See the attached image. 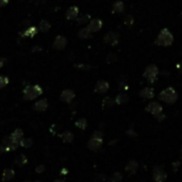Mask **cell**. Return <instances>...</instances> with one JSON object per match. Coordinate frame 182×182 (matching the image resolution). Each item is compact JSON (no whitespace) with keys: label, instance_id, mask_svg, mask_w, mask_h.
I'll list each match as a JSON object with an SVG mask.
<instances>
[{"label":"cell","instance_id":"cell-1","mask_svg":"<svg viewBox=\"0 0 182 182\" xmlns=\"http://www.w3.org/2000/svg\"><path fill=\"white\" fill-rule=\"evenodd\" d=\"M43 94V89L39 85H29L24 89V99L25 100H33Z\"/></svg>","mask_w":182,"mask_h":182},{"label":"cell","instance_id":"cell-2","mask_svg":"<svg viewBox=\"0 0 182 182\" xmlns=\"http://www.w3.org/2000/svg\"><path fill=\"white\" fill-rule=\"evenodd\" d=\"M173 42H174V36L171 33V31L168 29H163L159 33L156 43L160 45V46H169V45H171Z\"/></svg>","mask_w":182,"mask_h":182},{"label":"cell","instance_id":"cell-3","mask_svg":"<svg viewBox=\"0 0 182 182\" xmlns=\"http://www.w3.org/2000/svg\"><path fill=\"white\" fill-rule=\"evenodd\" d=\"M177 98H178V95H177L175 89L171 88H167L160 93V99L167 102V103H174L177 100Z\"/></svg>","mask_w":182,"mask_h":182},{"label":"cell","instance_id":"cell-4","mask_svg":"<svg viewBox=\"0 0 182 182\" xmlns=\"http://www.w3.org/2000/svg\"><path fill=\"white\" fill-rule=\"evenodd\" d=\"M157 76H158V67L156 65H149L146 67L145 71H144V77H145L149 82L156 81Z\"/></svg>","mask_w":182,"mask_h":182},{"label":"cell","instance_id":"cell-5","mask_svg":"<svg viewBox=\"0 0 182 182\" xmlns=\"http://www.w3.org/2000/svg\"><path fill=\"white\" fill-rule=\"evenodd\" d=\"M66 45H67L66 37L63 35H58L53 42V48L57 49V50H62V49L65 48Z\"/></svg>","mask_w":182,"mask_h":182},{"label":"cell","instance_id":"cell-6","mask_svg":"<svg viewBox=\"0 0 182 182\" xmlns=\"http://www.w3.org/2000/svg\"><path fill=\"white\" fill-rule=\"evenodd\" d=\"M119 35L116 32H108L104 36V42L109 45H116L118 43Z\"/></svg>","mask_w":182,"mask_h":182},{"label":"cell","instance_id":"cell-7","mask_svg":"<svg viewBox=\"0 0 182 182\" xmlns=\"http://www.w3.org/2000/svg\"><path fill=\"white\" fill-rule=\"evenodd\" d=\"M91 32H97L102 28V21L98 18H95L89 21V26L86 27Z\"/></svg>","mask_w":182,"mask_h":182},{"label":"cell","instance_id":"cell-8","mask_svg":"<svg viewBox=\"0 0 182 182\" xmlns=\"http://www.w3.org/2000/svg\"><path fill=\"white\" fill-rule=\"evenodd\" d=\"M47 108H48V100H47L46 98L36 101L33 106V109L37 112H44V111H46Z\"/></svg>","mask_w":182,"mask_h":182},{"label":"cell","instance_id":"cell-9","mask_svg":"<svg viewBox=\"0 0 182 182\" xmlns=\"http://www.w3.org/2000/svg\"><path fill=\"white\" fill-rule=\"evenodd\" d=\"M61 100L64 101V102H67V103H69L73 99L75 98V93L74 91H71V89H64L63 92H62L61 94Z\"/></svg>","mask_w":182,"mask_h":182},{"label":"cell","instance_id":"cell-10","mask_svg":"<svg viewBox=\"0 0 182 182\" xmlns=\"http://www.w3.org/2000/svg\"><path fill=\"white\" fill-rule=\"evenodd\" d=\"M147 111L152 113L153 115H159L162 112V107L160 103H158V102H151V103H149L148 107H147Z\"/></svg>","mask_w":182,"mask_h":182},{"label":"cell","instance_id":"cell-11","mask_svg":"<svg viewBox=\"0 0 182 182\" xmlns=\"http://www.w3.org/2000/svg\"><path fill=\"white\" fill-rule=\"evenodd\" d=\"M109 89V83L103 80H100L97 82L96 84V88H95V91L99 94H104Z\"/></svg>","mask_w":182,"mask_h":182},{"label":"cell","instance_id":"cell-12","mask_svg":"<svg viewBox=\"0 0 182 182\" xmlns=\"http://www.w3.org/2000/svg\"><path fill=\"white\" fill-rule=\"evenodd\" d=\"M79 14V9L77 7H71L66 12V19L68 20H73V19H76L78 17Z\"/></svg>","mask_w":182,"mask_h":182},{"label":"cell","instance_id":"cell-13","mask_svg":"<svg viewBox=\"0 0 182 182\" xmlns=\"http://www.w3.org/2000/svg\"><path fill=\"white\" fill-rule=\"evenodd\" d=\"M15 171L12 168H7L2 173V181H10L14 178Z\"/></svg>","mask_w":182,"mask_h":182},{"label":"cell","instance_id":"cell-14","mask_svg":"<svg viewBox=\"0 0 182 182\" xmlns=\"http://www.w3.org/2000/svg\"><path fill=\"white\" fill-rule=\"evenodd\" d=\"M88 146H89V149H92V150H97V149L101 146V139L93 138L91 141L89 142Z\"/></svg>","mask_w":182,"mask_h":182},{"label":"cell","instance_id":"cell-15","mask_svg":"<svg viewBox=\"0 0 182 182\" xmlns=\"http://www.w3.org/2000/svg\"><path fill=\"white\" fill-rule=\"evenodd\" d=\"M22 136H24V132H22L21 129H16V130H14V132H12V134L10 135V138L13 139V141L19 143L20 139H22Z\"/></svg>","mask_w":182,"mask_h":182},{"label":"cell","instance_id":"cell-16","mask_svg":"<svg viewBox=\"0 0 182 182\" xmlns=\"http://www.w3.org/2000/svg\"><path fill=\"white\" fill-rule=\"evenodd\" d=\"M139 95H141L143 98H152L154 96V92L151 88H145L144 89H142Z\"/></svg>","mask_w":182,"mask_h":182},{"label":"cell","instance_id":"cell-17","mask_svg":"<svg viewBox=\"0 0 182 182\" xmlns=\"http://www.w3.org/2000/svg\"><path fill=\"white\" fill-rule=\"evenodd\" d=\"M36 34H37V28H36V27L31 26V27H29V28H27L26 30H25L22 35H24V36H29V37H33V36H35Z\"/></svg>","mask_w":182,"mask_h":182},{"label":"cell","instance_id":"cell-18","mask_svg":"<svg viewBox=\"0 0 182 182\" xmlns=\"http://www.w3.org/2000/svg\"><path fill=\"white\" fill-rule=\"evenodd\" d=\"M78 36L80 37V39H89V37L92 36V32L89 31L88 28H83L78 32Z\"/></svg>","mask_w":182,"mask_h":182},{"label":"cell","instance_id":"cell-19","mask_svg":"<svg viewBox=\"0 0 182 182\" xmlns=\"http://www.w3.org/2000/svg\"><path fill=\"white\" fill-rule=\"evenodd\" d=\"M19 145L24 148H30L32 145H33V139H24L22 138L19 142Z\"/></svg>","mask_w":182,"mask_h":182},{"label":"cell","instance_id":"cell-20","mask_svg":"<svg viewBox=\"0 0 182 182\" xmlns=\"http://www.w3.org/2000/svg\"><path fill=\"white\" fill-rule=\"evenodd\" d=\"M39 30H41L42 32H47V31H49V29H50V24H49L47 20H42L41 22H39Z\"/></svg>","mask_w":182,"mask_h":182},{"label":"cell","instance_id":"cell-21","mask_svg":"<svg viewBox=\"0 0 182 182\" xmlns=\"http://www.w3.org/2000/svg\"><path fill=\"white\" fill-rule=\"evenodd\" d=\"M61 138H62V139H63V142L71 143V142L74 139V134L71 133V132H69V131H66V132H64V133L62 134Z\"/></svg>","mask_w":182,"mask_h":182},{"label":"cell","instance_id":"cell-22","mask_svg":"<svg viewBox=\"0 0 182 182\" xmlns=\"http://www.w3.org/2000/svg\"><path fill=\"white\" fill-rule=\"evenodd\" d=\"M124 11V3L121 1H116L115 3L113 4V12L115 13H121V12Z\"/></svg>","mask_w":182,"mask_h":182},{"label":"cell","instance_id":"cell-23","mask_svg":"<svg viewBox=\"0 0 182 182\" xmlns=\"http://www.w3.org/2000/svg\"><path fill=\"white\" fill-rule=\"evenodd\" d=\"M15 163H16L18 166H24L25 164L27 163V157L24 156V154H20V156L15 160Z\"/></svg>","mask_w":182,"mask_h":182},{"label":"cell","instance_id":"cell-24","mask_svg":"<svg viewBox=\"0 0 182 182\" xmlns=\"http://www.w3.org/2000/svg\"><path fill=\"white\" fill-rule=\"evenodd\" d=\"M128 101V96L125 94H119L116 98V102L117 103H125V102Z\"/></svg>","mask_w":182,"mask_h":182},{"label":"cell","instance_id":"cell-25","mask_svg":"<svg viewBox=\"0 0 182 182\" xmlns=\"http://www.w3.org/2000/svg\"><path fill=\"white\" fill-rule=\"evenodd\" d=\"M9 84V78L6 76H0V89H3Z\"/></svg>","mask_w":182,"mask_h":182},{"label":"cell","instance_id":"cell-26","mask_svg":"<svg viewBox=\"0 0 182 182\" xmlns=\"http://www.w3.org/2000/svg\"><path fill=\"white\" fill-rule=\"evenodd\" d=\"M76 126L80 129H85L86 128V121L84 118H80L76 121Z\"/></svg>","mask_w":182,"mask_h":182},{"label":"cell","instance_id":"cell-27","mask_svg":"<svg viewBox=\"0 0 182 182\" xmlns=\"http://www.w3.org/2000/svg\"><path fill=\"white\" fill-rule=\"evenodd\" d=\"M89 19H91V16H89V15H83V16H81L80 18H78V22L80 25H82V24H86V22H88Z\"/></svg>","mask_w":182,"mask_h":182},{"label":"cell","instance_id":"cell-28","mask_svg":"<svg viewBox=\"0 0 182 182\" xmlns=\"http://www.w3.org/2000/svg\"><path fill=\"white\" fill-rule=\"evenodd\" d=\"M125 22H126L127 26H131V25L133 24V18H132V16H127L126 19H125Z\"/></svg>","mask_w":182,"mask_h":182},{"label":"cell","instance_id":"cell-29","mask_svg":"<svg viewBox=\"0 0 182 182\" xmlns=\"http://www.w3.org/2000/svg\"><path fill=\"white\" fill-rule=\"evenodd\" d=\"M35 171H36V173H37V174L44 173V171H45V166H44V165H37V166H36V168H35Z\"/></svg>","mask_w":182,"mask_h":182},{"label":"cell","instance_id":"cell-30","mask_svg":"<svg viewBox=\"0 0 182 182\" xmlns=\"http://www.w3.org/2000/svg\"><path fill=\"white\" fill-rule=\"evenodd\" d=\"M7 3H9V0H0V7H6Z\"/></svg>","mask_w":182,"mask_h":182},{"label":"cell","instance_id":"cell-31","mask_svg":"<svg viewBox=\"0 0 182 182\" xmlns=\"http://www.w3.org/2000/svg\"><path fill=\"white\" fill-rule=\"evenodd\" d=\"M32 50H33L34 52H39V51H43V48H42V47L36 46V47H33V48H32Z\"/></svg>","mask_w":182,"mask_h":182},{"label":"cell","instance_id":"cell-32","mask_svg":"<svg viewBox=\"0 0 182 182\" xmlns=\"http://www.w3.org/2000/svg\"><path fill=\"white\" fill-rule=\"evenodd\" d=\"M7 63V59L6 58H1L0 59V67L4 66V64Z\"/></svg>","mask_w":182,"mask_h":182},{"label":"cell","instance_id":"cell-33","mask_svg":"<svg viewBox=\"0 0 182 182\" xmlns=\"http://www.w3.org/2000/svg\"><path fill=\"white\" fill-rule=\"evenodd\" d=\"M66 173H67V169H65V168H63V169L61 171V174H62V175H63V174H66Z\"/></svg>","mask_w":182,"mask_h":182},{"label":"cell","instance_id":"cell-34","mask_svg":"<svg viewBox=\"0 0 182 182\" xmlns=\"http://www.w3.org/2000/svg\"><path fill=\"white\" fill-rule=\"evenodd\" d=\"M54 182H65L64 180H61V179H57V180H54Z\"/></svg>","mask_w":182,"mask_h":182},{"label":"cell","instance_id":"cell-35","mask_svg":"<svg viewBox=\"0 0 182 182\" xmlns=\"http://www.w3.org/2000/svg\"><path fill=\"white\" fill-rule=\"evenodd\" d=\"M34 182H42V181H39V180H37V181H34Z\"/></svg>","mask_w":182,"mask_h":182},{"label":"cell","instance_id":"cell-36","mask_svg":"<svg viewBox=\"0 0 182 182\" xmlns=\"http://www.w3.org/2000/svg\"><path fill=\"white\" fill-rule=\"evenodd\" d=\"M24 182H30V181H24Z\"/></svg>","mask_w":182,"mask_h":182},{"label":"cell","instance_id":"cell-37","mask_svg":"<svg viewBox=\"0 0 182 182\" xmlns=\"http://www.w3.org/2000/svg\"><path fill=\"white\" fill-rule=\"evenodd\" d=\"M181 16H182V13H181Z\"/></svg>","mask_w":182,"mask_h":182}]
</instances>
